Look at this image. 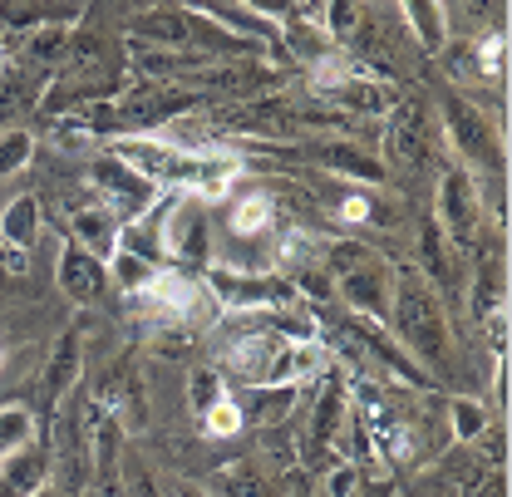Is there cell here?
<instances>
[{"label": "cell", "mask_w": 512, "mask_h": 497, "mask_svg": "<svg viewBox=\"0 0 512 497\" xmlns=\"http://www.w3.org/2000/svg\"><path fill=\"white\" fill-rule=\"evenodd\" d=\"M128 301H133V311L143 315L153 330H173V325H188L192 315L202 311L207 286H202V276H192V271L158 266L138 291H128Z\"/></svg>", "instance_id": "cell-9"}, {"label": "cell", "mask_w": 512, "mask_h": 497, "mask_svg": "<svg viewBox=\"0 0 512 497\" xmlns=\"http://www.w3.org/2000/svg\"><path fill=\"white\" fill-rule=\"evenodd\" d=\"M35 438H40L35 409H25V404H5V409H0V463L15 458V453H25Z\"/></svg>", "instance_id": "cell-29"}, {"label": "cell", "mask_w": 512, "mask_h": 497, "mask_svg": "<svg viewBox=\"0 0 512 497\" xmlns=\"http://www.w3.org/2000/svg\"><path fill=\"white\" fill-rule=\"evenodd\" d=\"M84 183H89V192H94V202H104L119 222L138 217L143 207H153V202H158V187L148 183L138 168H128L119 153H109V148H104L99 158H89Z\"/></svg>", "instance_id": "cell-11"}, {"label": "cell", "mask_w": 512, "mask_h": 497, "mask_svg": "<svg viewBox=\"0 0 512 497\" xmlns=\"http://www.w3.org/2000/svg\"><path fill=\"white\" fill-rule=\"evenodd\" d=\"M124 438V424L114 414L94 409V399H89V458H94V483L104 497H119V483H124Z\"/></svg>", "instance_id": "cell-20"}, {"label": "cell", "mask_w": 512, "mask_h": 497, "mask_svg": "<svg viewBox=\"0 0 512 497\" xmlns=\"http://www.w3.org/2000/svg\"><path fill=\"white\" fill-rule=\"evenodd\" d=\"M439 124H444V138L448 148L458 153V168H468L473 178L478 173H498L503 178V138H498V128L493 119L483 114V109H473L463 94H444L439 99Z\"/></svg>", "instance_id": "cell-6"}, {"label": "cell", "mask_w": 512, "mask_h": 497, "mask_svg": "<svg viewBox=\"0 0 512 497\" xmlns=\"http://www.w3.org/2000/svg\"><path fill=\"white\" fill-rule=\"evenodd\" d=\"M320 99H330L340 114H360V119H384L389 109H394V84H384L380 74H370V69H360V64H350L340 79H330L325 89H320Z\"/></svg>", "instance_id": "cell-16"}, {"label": "cell", "mask_w": 512, "mask_h": 497, "mask_svg": "<svg viewBox=\"0 0 512 497\" xmlns=\"http://www.w3.org/2000/svg\"><path fill=\"white\" fill-rule=\"evenodd\" d=\"M119 227H124V222H119L104 202H94V197H89V202H79V207H74V217H69V237H74L84 251L104 256V261L119 251Z\"/></svg>", "instance_id": "cell-24"}, {"label": "cell", "mask_w": 512, "mask_h": 497, "mask_svg": "<svg viewBox=\"0 0 512 497\" xmlns=\"http://www.w3.org/2000/svg\"><path fill=\"white\" fill-rule=\"evenodd\" d=\"M79 374H84V335L64 330L55 340V350H50V360H45V374H40V404L55 409L64 394L79 384Z\"/></svg>", "instance_id": "cell-22"}, {"label": "cell", "mask_w": 512, "mask_h": 497, "mask_svg": "<svg viewBox=\"0 0 512 497\" xmlns=\"http://www.w3.org/2000/svg\"><path fill=\"white\" fill-rule=\"evenodd\" d=\"M94 399V409H104V414H114L124 429H138V424H148V394H143V379L133 370V360H114L104 379H99V389L89 394Z\"/></svg>", "instance_id": "cell-18"}, {"label": "cell", "mask_w": 512, "mask_h": 497, "mask_svg": "<svg viewBox=\"0 0 512 497\" xmlns=\"http://www.w3.org/2000/svg\"><path fill=\"white\" fill-rule=\"evenodd\" d=\"M414 40L424 55H444L448 50V15H444V0H399Z\"/></svg>", "instance_id": "cell-28"}, {"label": "cell", "mask_w": 512, "mask_h": 497, "mask_svg": "<svg viewBox=\"0 0 512 497\" xmlns=\"http://www.w3.org/2000/svg\"><path fill=\"white\" fill-rule=\"evenodd\" d=\"M389 335L399 340V350L419 365V370L444 374L453 360V330L444 315V296L414 271L399 266L394 271V291H389V315H384Z\"/></svg>", "instance_id": "cell-3"}, {"label": "cell", "mask_w": 512, "mask_h": 497, "mask_svg": "<svg viewBox=\"0 0 512 497\" xmlns=\"http://www.w3.org/2000/svg\"><path fill=\"white\" fill-rule=\"evenodd\" d=\"M345 340H350V355L360 360V370H384L394 374L399 384H409V389H439V379L429 370H419L404 350H399V340L389 335V325L384 320H365V315H345Z\"/></svg>", "instance_id": "cell-10"}, {"label": "cell", "mask_w": 512, "mask_h": 497, "mask_svg": "<svg viewBox=\"0 0 512 497\" xmlns=\"http://www.w3.org/2000/svg\"><path fill=\"white\" fill-rule=\"evenodd\" d=\"M40 483H50V448L30 443L25 453L0 463V497H25L35 493Z\"/></svg>", "instance_id": "cell-27"}, {"label": "cell", "mask_w": 512, "mask_h": 497, "mask_svg": "<svg viewBox=\"0 0 512 497\" xmlns=\"http://www.w3.org/2000/svg\"><path fill=\"white\" fill-rule=\"evenodd\" d=\"M109 153H119L128 168H138L158 192H178V197H202V202H217L227 197L242 163L222 148H188V143H173L163 133H124L114 143H104Z\"/></svg>", "instance_id": "cell-2"}, {"label": "cell", "mask_w": 512, "mask_h": 497, "mask_svg": "<svg viewBox=\"0 0 512 497\" xmlns=\"http://www.w3.org/2000/svg\"><path fill=\"white\" fill-rule=\"evenodd\" d=\"M503 50H508L503 30H498V35H488L478 50H468V55H473V69H478V79H498V74H503Z\"/></svg>", "instance_id": "cell-37"}, {"label": "cell", "mask_w": 512, "mask_h": 497, "mask_svg": "<svg viewBox=\"0 0 512 497\" xmlns=\"http://www.w3.org/2000/svg\"><path fill=\"white\" fill-rule=\"evenodd\" d=\"M128 40L138 45H158V50H183V55H202V60H252L266 55L256 40L227 30L222 20H212L207 10H197L188 0L178 5H153L128 25Z\"/></svg>", "instance_id": "cell-4"}, {"label": "cell", "mask_w": 512, "mask_h": 497, "mask_svg": "<svg viewBox=\"0 0 512 497\" xmlns=\"http://www.w3.org/2000/svg\"><path fill=\"white\" fill-rule=\"evenodd\" d=\"M168 266L178 271H207L212 266V222L202 212V197H178L168 217Z\"/></svg>", "instance_id": "cell-12"}, {"label": "cell", "mask_w": 512, "mask_h": 497, "mask_svg": "<svg viewBox=\"0 0 512 497\" xmlns=\"http://www.w3.org/2000/svg\"><path fill=\"white\" fill-rule=\"evenodd\" d=\"M173 202H178V192H158L153 207L128 217L119 227V251L148 261V266H168V217H173Z\"/></svg>", "instance_id": "cell-17"}, {"label": "cell", "mask_w": 512, "mask_h": 497, "mask_svg": "<svg viewBox=\"0 0 512 497\" xmlns=\"http://www.w3.org/2000/svg\"><path fill=\"white\" fill-rule=\"evenodd\" d=\"M389 168H419L429 158V114L419 99H394V109L384 114V138H380Z\"/></svg>", "instance_id": "cell-13"}, {"label": "cell", "mask_w": 512, "mask_h": 497, "mask_svg": "<svg viewBox=\"0 0 512 497\" xmlns=\"http://www.w3.org/2000/svg\"><path fill=\"white\" fill-rule=\"evenodd\" d=\"M40 227H45V212H40V197L20 192L5 202L0 212V251H5V271H30V251L40 242Z\"/></svg>", "instance_id": "cell-19"}, {"label": "cell", "mask_w": 512, "mask_h": 497, "mask_svg": "<svg viewBox=\"0 0 512 497\" xmlns=\"http://www.w3.org/2000/svg\"><path fill=\"white\" fill-rule=\"evenodd\" d=\"M178 497H212L207 488H197V483H178Z\"/></svg>", "instance_id": "cell-41"}, {"label": "cell", "mask_w": 512, "mask_h": 497, "mask_svg": "<svg viewBox=\"0 0 512 497\" xmlns=\"http://www.w3.org/2000/svg\"><path fill=\"white\" fill-rule=\"evenodd\" d=\"M355 488H360V463H335L330 473H325V493L330 497H355Z\"/></svg>", "instance_id": "cell-38"}, {"label": "cell", "mask_w": 512, "mask_h": 497, "mask_svg": "<svg viewBox=\"0 0 512 497\" xmlns=\"http://www.w3.org/2000/svg\"><path fill=\"white\" fill-rule=\"evenodd\" d=\"M119 497H163L158 493V483H153V473H133L119 483Z\"/></svg>", "instance_id": "cell-39"}, {"label": "cell", "mask_w": 512, "mask_h": 497, "mask_svg": "<svg viewBox=\"0 0 512 497\" xmlns=\"http://www.w3.org/2000/svg\"><path fill=\"white\" fill-rule=\"evenodd\" d=\"M197 424H202V434H207V438H237V434H242V429H247V419H242L237 389H227V394H222V399H217V404H212V409H207Z\"/></svg>", "instance_id": "cell-34"}, {"label": "cell", "mask_w": 512, "mask_h": 497, "mask_svg": "<svg viewBox=\"0 0 512 497\" xmlns=\"http://www.w3.org/2000/svg\"><path fill=\"white\" fill-rule=\"evenodd\" d=\"M232 384H227V374L222 370H212V365H202V370H192V379H188V409H192V419H202L222 394H227Z\"/></svg>", "instance_id": "cell-35"}, {"label": "cell", "mask_w": 512, "mask_h": 497, "mask_svg": "<svg viewBox=\"0 0 512 497\" xmlns=\"http://www.w3.org/2000/svg\"><path fill=\"white\" fill-rule=\"evenodd\" d=\"M55 281H60L64 301H74V306H104V296L114 291V281H109V261L94 256V251H84L74 237H64L60 242Z\"/></svg>", "instance_id": "cell-14"}, {"label": "cell", "mask_w": 512, "mask_h": 497, "mask_svg": "<svg viewBox=\"0 0 512 497\" xmlns=\"http://www.w3.org/2000/svg\"><path fill=\"white\" fill-rule=\"evenodd\" d=\"M316 163L325 168V173H335V178H350V183H360V187L384 183V163L375 158V153L355 148V143H320V148H316Z\"/></svg>", "instance_id": "cell-26"}, {"label": "cell", "mask_w": 512, "mask_h": 497, "mask_svg": "<svg viewBox=\"0 0 512 497\" xmlns=\"http://www.w3.org/2000/svg\"><path fill=\"white\" fill-rule=\"evenodd\" d=\"M330 365L320 340H286L271 311L232 315L222 335V374L237 384H306Z\"/></svg>", "instance_id": "cell-1"}, {"label": "cell", "mask_w": 512, "mask_h": 497, "mask_svg": "<svg viewBox=\"0 0 512 497\" xmlns=\"http://www.w3.org/2000/svg\"><path fill=\"white\" fill-rule=\"evenodd\" d=\"M30 158H35V133H30L25 124L5 128V133H0V183L15 178V173H25Z\"/></svg>", "instance_id": "cell-32"}, {"label": "cell", "mask_w": 512, "mask_h": 497, "mask_svg": "<svg viewBox=\"0 0 512 497\" xmlns=\"http://www.w3.org/2000/svg\"><path fill=\"white\" fill-rule=\"evenodd\" d=\"M25 104H30V94H25V74L0 64V124H5V119H15Z\"/></svg>", "instance_id": "cell-36"}, {"label": "cell", "mask_w": 512, "mask_h": 497, "mask_svg": "<svg viewBox=\"0 0 512 497\" xmlns=\"http://www.w3.org/2000/svg\"><path fill=\"white\" fill-rule=\"evenodd\" d=\"M202 286H207V301H217L227 315H261V311L301 306L296 281H286L281 271H222V266H207Z\"/></svg>", "instance_id": "cell-7"}, {"label": "cell", "mask_w": 512, "mask_h": 497, "mask_svg": "<svg viewBox=\"0 0 512 497\" xmlns=\"http://www.w3.org/2000/svg\"><path fill=\"white\" fill-rule=\"evenodd\" d=\"M350 384L340 374H320V389L311 399V424H306V463H325L335 453V434L350 414Z\"/></svg>", "instance_id": "cell-15"}, {"label": "cell", "mask_w": 512, "mask_h": 497, "mask_svg": "<svg viewBox=\"0 0 512 497\" xmlns=\"http://www.w3.org/2000/svg\"><path fill=\"white\" fill-rule=\"evenodd\" d=\"M360 5L355 0H320V30L330 35V45H350L360 35Z\"/></svg>", "instance_id": "cell-31"}, {"label": "cell", "mask_w": 512, "mask_h": 497, "mask_svg": "<svg viewBox=\"0 0 512 497\" xmlns=\"http://www.w3.org/2000/svg\"><path fill=\"white\" fill-rule=\"evenodd\" d=\"M296 399H301V384H242V394H237L242 419L247 424H266V429L286 424Z\"/></svg>", "instance_id": "cell-25"}, {"label": "cell", "mask_w": 512, "mask_h": 497, "mask_svg": "<svg viewBox=\"0 0 512 497\" xmlns=\"http://www.w3.org/2000/svg\"><path fill=\"white\" fill-rule=\"evenodd\" d=\"M409 266H414L439 296L458 286V251H453V242L444 237V227H439L434 217L419 222V242H414V261H409Z\"/></svg>", "instance_id": "cell-21"}, {"label": "cell", "mask_w": 512, "mask_h": 497, "mask_svg": "<svg viewBox=\"0 0 512 497\" xmlns=\"http://www.w3.org/2000/svg\"><path fill=\"white\" fill-rule=\"evenodd\" d=\"M340 217H345V222H370V217H375V202H370L365 192H360V197H345V202H340Z\"/></svg>", "instance_id": "cell-40"}, {"label": "cell", "mask_w": 512, "mask_h": 497, "mask_svg": "<svg viewBox=\"0 0 512 497\" xmlns=\"http://www.w3.org/2000/svg\"><path fill=\"white\" fill-rule=\"evenodd\" d=\"M508 306V296H503V261H483V271H478V281H473V315L478 320H488L493 311H503Z\"/></svg>", "instance_id": "cell-33"}, {"label": "cell", "mask_w": 512, "mask_h": 497, "mask_svg": "<svg viewBox=\"0 0 512 497\" xmlns=\"http://www.w3.org/2000/svg\"><path fill=\"white\" fill-rule=\"evenodd\" d=\"M296 488L286 478H271L256 458H237L212 478V497H291Z\"/></svg>", "instance_id": "cell-23"}, {"label": "cell", "mask_w": 512, "mask_h": 497, "mask_svg": "<svg viewBox=\"0 0 512 497\" xmlns=\"http://www.w3.org/2000/svg\"><path fill=\"white\" fill-rule=\"evenodd\" d=\"M25 497H64V493H60V488H55V483H40L35 493H25Z\"/></svg>", "instance_id": "cell-42"}, {"label": "cell", "mask_w": 512, "mask_h": 497, "mask_svg": "<svg viewBox=\"0 0 512 497\" xmlns=\"http://www.w3.org/2000/svg\"><path fill=\"white\" fill-rule=\"evenodd\" d=\"M448 429H453L458 443H478V438L488 434V404H478L468 394H453L448 399Z\"/></svg>", "instance_id": "cell-30"}, {"label": "cell", "mask_w": 512, "mask_h": 497, "mask_svg": "<svg viewBox=\"0 0 512 497\" xmlns=\"http://www.w3.org/2000/svg\"><path fill=\"white\" fill-rule=\"evenodd\" d=\"M50 483L64 497L89 493L94 458H89V389H69L55 404V434H50Z\"/></svg>", "instance_id": "cell-5"}, {"label": "cell", "mask_w": 512, "mask_h": 497, "mask_svg": "<svg viewBox=\"0 0 512 497\" xmlns=\"http://www.w3.org/2000/svg\"><path fill=\"white\" fill-rule=\"evenodd\" d=\"M444 237L453 242V251H478L483 232H488V212H483V192H478V178L468 168H444L439 173V187H434V212H429Z\"/></svg>", "instance_id": "cell-8"}, {"label": "cell", "mask_w": 512, "mask_h": 497, "mask_svg": "<svg viewBox=\"0 0 512 497\" xmlns=\"http://www.w3.org/2000/svg\"><path fill=\"white\" fill-rule=\"evenodd\" d=\"M0 365H5V340H0Z\"/></svg>", "instance_id": "cell-43"}]
</instances>
